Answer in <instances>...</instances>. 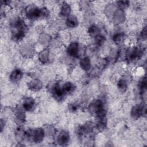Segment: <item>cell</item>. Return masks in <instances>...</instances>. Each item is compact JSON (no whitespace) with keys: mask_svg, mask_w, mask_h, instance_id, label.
Returning a JSON list of instances; mask_svg holds the SVG:
<instances>
[{"mask_svg":"<svg viewBox=\"0 0 147 147\" xmlns=\"http://www.w3.org/2000/svg\"><path fill=\"white\" fill-rule=\"evenodd\" d=\"M117 87L119 91L124 92L127 88V83L125 79H120L117 82Z\"/></svg>","mask_w":147,"mask_h":147,"instance_id":"603a6c76","label":"cell"},{"mask_svg":"<svg viewBox=\"0 0 147 147\" xmlns=\"http://www.w3.org/2000/svg\"><path fill=\"white\" fill-rule=\"evenodd\" d=\"M25 35V33L24 32L22 31H19V30H17L16 32H15L14 33V34H13L12 37L13 38V39L15 41H20L22 40H23V38H24Z\"/></svg>","mask_w":147,"mask_h":147,"instance_id":"d4e9b609","label":"cell"},{"mask_svg":"<svg viewBox=\"0 0 147 147\" xmlns=\"http://www.w3.org/2000/svg\"><path fill=\"white\" fill-rule=\"evenodd\" d=\"M88 109V111L91 114H94L95 115L97 113L105 109L103 102L101 99H95L89 105Z\"/></svg>","mask_w":147,"mask_h":147,"instance_id":"277c9868","label":"cell"},{"mask_svg":"<svg viewBox=\"0 0 147 147\" xmlns=\"http://www.w3.org/2000/svg\"><path fill=\"white\" fill-rule=\"evenodd\" d=\"M75 87L74 84L71 82H66L61 86L62 90L65 95L72 94L75 91Z\"/></svg>","mask_w":147,"mask_h":147,"instance_id":"e0dca14e","label":"cell"},{"mask_svg":"<svg viewBox=\"0 0 147 147\" xmlns=\"http://www.w3.org/2000/svg\"><path fill=\"white\" fill-rule=\"evenodd\" d=\"M25 13L27 18L31 20L42 18L41 8L35 5L30 4L26 6L25 9Z\"/></svg>","mask_w":147,"mask_h":147,"instance_id":"6da1fadb","label":"cell"},{"mask_svg":"<svg viewBox=\"0 0 147 147\" xmlns=\"http://www.w3.org/2000/svg\"><path fill=\"white\" fill-rule=\"evenodd\" d=\"M38 41L40 44L42 45L43 47H47L50 44L51 41V37L47 33H41L39 36Z\"/></svg>","mask_w":147,"mask_h":147,"instance_id":"d6986e66","label":"cell"},{"mask_svg":"<svg viewBox=\"0 0 147 147\" xmlns=\"http://www.w3.org/2000/svg\"><path fill=\"white\" fill-rule=\"evenodd\" d=\"M80 51V48L79 44L76 41L70 42L66 49L67 55L73 58H76L79 56Z\"/></svg>","mask_w":147,"mask_h":147,"instance_id":"3957f363","label":"cell"},{"mask_svg":"<svg viewBox=\"0 0 147 147\" xmlns=\"http://www.w3.org/2000/svg\"><path fill=\"white\" fill-rule=\"evenodd\" d=\"M146 105H136L132 107L130 111V116L134 119H137L141 116L146 115Z\"/></svg>","mask_w":147,"mask_h":147,"instance_id":"7a4b0ae2","label":"cell"},{"mask_svg":"<svg viewBox=\"0 0 147 147\" xmlns=\"http://www.w3.org/2000/svg\"><path fill=\"white\" fill-rule=\"evenodd\" d=\"M94 38H95V45L97 47L102 46L105 44V42L106 41V37H105V36H103L102 34H99L98 36H97Z\"/></svg>","mask_w":147,"mask_h":147,"instance_id":"cb8c5ba5","label":"cell"},{"mask_svg":"<svg viewBox=\"0 0 147 147\" xmlns=\"http://www.w3.org/2000/svg\"><path fill=\"white\" fill-rule=\"evenodd\" d=\"M117 6L116 5L113 3H109L105 6V13L107 17H113L115 11L117 9Z\"/></svg>","mask_w":147,"mask_h":147,"instance_id":"2e32d148","label":"cell"},{"mask_svg":"<svg viewBox=\"0 0 147 147\" xmlns=\"http://www.w3.org/2000/svg\"><path fill=\"white\" fill-rule=\"evenodd\" d=\"M38 59L40 62L43 64H47L50 61L51 52L47 49H44L40 51L38 55Z\"/></svg>","mask_w":147,"mask_h":147,"instance_id":"8fae6325","label":"cell"},{"mask_svg":"<svg viewBox=\"0 0 147 147\" xmlns=\"http://www.w3.org/2000/svg\"><path fill=\"white\" fill-rule=\"evenodd\" d=\"M140 35H141V37L142 39H145L146 38V26H145L141 32V33H140Z\"/></svg>","mask_w":147,"mask_h":147,"instance_id":"83f0119b","label":"cell"},{"mask_svg":"<svg viewBox=\"0 0 147 147\" xmlns=\"http://www.w3.org/2000/svg\"><path fill=\"white\" fill-rule=\"evenodd\" d=\"M65 25L69 28H76L79 24L78 18L74 15H71L68 17L65 22Z\"/></svg>","mask_w":147,"mask_h":147,"instance_id":"9a60e30c","label":"cell"},{"mask_svg":"<svg viewBox=\"0 0 147 147\" xmlns=\"http://www.w3.org/2000/svg\"><path fill=\"white\" fill-rule=\"evenodd\" d=\"M87 33L90 37L95 38L100 34V29L98 26L91 25L87 29Z\"/></svg>","mask_w":147,"mask_h":147,"instance_id":"ac0fdd59","label":"cell"},{"mask_svg":"<svg viewBox=\"0 0 147 147\" xmlns=\"http://www.w3.org/2000/svg\"><path fill=\"white\" fill-rule=\"evenodd\" d=\"M112 19L114 23L117 24H120L125 21V10L117 8L115 11Z\"/></svg>","mask_w":147,"mask_h":147,"instance_id":"ba28073f","label":"cell"},{"mask_svg":"<svg viewBox=\"0 0 147 147\" xmlns=\"http://www.w3.org/2000/svg\"><path fill=\"white\" fill-rule=\"evenodd\" d=\"M36 106V102L32 97H27L24 99L22 102V108L25 111H31L34 110Z\"/></svg>","mask_w":147,"mask_h":147,"instance_id":"9c48e42d","label":"cell"},{"mask_svg":"<svg viewBox=\"0 0 147 147\" xmlns=\"http://www.w3.org/2000/svg\"><path fill=\"white\" fill-rule=\"evenodd\" d=\"M28 87L30 91L37 92L41 90L42 87V83L38 79H34L28 82Z\"/></svg>","mask_w":147,"mask_h":147,"instance_id":"30bf717a","label":"cell"},{"mask_svg":"<svg viewBox=\"0 0 147 147\" xmlns=\"http://www.w3.org/2000/svg\"><path fill=\"white\" fill-rule=\"evenodd\" d=\"M51 94L52 96L55 98V99L60 101L61 100L65 94L62 90L61 86L59 84V83H55L52 86L51 90Z\"/></svg>","mask_w":147,"mask_h":147,"instance_id":"8992f818","label":"cell"},{"mask_svg":"<svg viewBox=\"0 0 147 147\" xmlns=\"http://www.w3.org/2000/svg\"><path fill=\"white\" fill-rule=\"evenodd\" d=\"M24 109H16V113H15V115H16V118L17 121L20 122H24L25 120L26 116L24 112Z\"/></svg>","mask_w":147,"mask_h":147,"instance_id":"ffe728a7","label":"cell"},{"mask_svg":"<svg viewBox=\"0 0 147 147\" xmlns=\"http://www.w3.org/2000/svg\"><path fill=\"white\" fill-rule=\"evenodd\" d=\"M79 65L81 69L84 71H88L91 68V59L88 56L83 57L79 61Z\"/></svg>","mask_w":147,"mask_h":147,"instance_id":"5bb4252c","label":"cell"},{"mask_svg":"<svg viewBox=\"0 0 147 147\" xmlns=\"http://www.w3.org/2000/svg\"><path fill=\"white\" fill-rule=\"evenodd\" d=\"M82 128L84 134H89L92 131V130L94 128V125L93 122L87 121L84 123V125H82Z\"/></svg>","mask_w":147,"mask_h":147,"instance_id":"7402d4cb","label":"cell"},{"mask_svg":"<svg viewBox=\"0 0 147 147\" xmlns=\"http://www.w3.org/2000/svg\"><path fill=\"white\" fill-rule=\"evenodd\" d=\"M72 11L71 6L68 3L64 2H63L60 7V15L63 17H68L71 16Z\"/></svg>","mask_w":147,"mask_h":147,"instance_id":"7c38bea8","label":"cell"},{"mask_svg":"<svg viewBox=\"0 0 147 147\" xmlns=\"http://www.w3.org/2000/svg\"><path fill=\"white\" fill-rule=\"evenodd\" d=\"M130 2L127 1H120L117 2V6L119 9L124 10L125 8L129 6Z\"/></svg>","mask_w":147,"mask_h":147,"instance_id":"484cf974","label":"cell"},{"mask_svg":"<svg viewBox=\"0 0 147 147\" xmlns=\"http://www.w3.org/2000/svg\"><path fill=\"white\" fill-rule=\"evenodd\" d=\"M78 109H79V105L76 102L71 103L68 105L69 111L72 113L76 112Z\"/></svg>","mask_w":147,"mask_h":147,"instance_id":"4316f807","label":"cell"},{"mask_svg":"<svg viewBox=\"0 0 147 147\" xmlns=\"http://www.w3.org/2000/svg\"><path fill=\"white\" fill-rule=\"evenodd\" d=\"M124 40V33L122 32H116L113 36V41L117 45L121 44Z\"/></svg>","mask_w":147,"mask_h":147,"instance_id":"44dd1931","label":"cell"},{"mask_svg":"<svg viewBox=\"0 0 147 147\" xmlns=\"http://www.w3.org/2000/svg\"><path fill=\"white\" fill-rule=\"evenodd\" d=\"M45 135V130L41 127H38L32 130L30 140L35 143H40L43 141Z\"/></svg>","mask_w":147,"mask_h":147,"instance_id":"5b68a950","label":"cell"},{"mask_svg":"<svg viewBox=\"0 0 147 147\" xmlns=\"http://www.w3.org/2000/svg\"><path fill=\"white\" fill-rule=\"evenodd\" d=\"M70 136L68 132L62 130L61 131L57 137V143L61 146L67 145L69 142Z\"/></svg>","mask_w":147,"mask_h":147,"instance_id":"52a82bcc","label":"cell"},{"mask_svg":"<svg viewBox=\"0 0 147 147\" xmlns=\"http://www.w3.org/2000/svg\"><path fill=\"white\" fill-rule=\"evenodd\" d=\"M22 75V71L19 68H16L10 72L9 79L11 82L16 83L21 79Z\"/></svg>","mask_w":147,"mask_h":147,"instance_id":"4fadbf2b","label":"cell"}]
</instances>
